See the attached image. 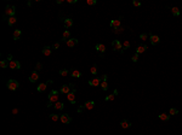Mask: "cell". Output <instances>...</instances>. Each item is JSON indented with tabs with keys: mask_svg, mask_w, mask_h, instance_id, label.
<instances>
[{
	"mask_svg": "<svg viewBox=\"0 0 182 135\" xmlns=\"http://www.w3.org/2000/svg\"><path fill=\"white\" fill-rule=\"evenodd\" d=\"M58 72H60V75H61V76H63V77H66V76L69 74V71H68V70H66V69H61Z\"/></svg>",
	"mask_w": 182,
	"mask_h": 135,
	"instance_id": "32",
	"label": "cell"
},
{
	"mask_svg": "<svg viewBox=\"0 0 182 135\" xmlns=\"http://www.w3.org/2000/svg\"><path fill=\"white\" fill-rule=\"evenodd\" d=\"M70 75H72L73 77H81V72H80L79 70H75V69L70 71Z\"/></svg>",
	"mask_w": 182,
	"mask_h": 135,
	"instance_id": "25",
	"label": "cell"
},
{
	"mask_svg": "<svg viewBox=\"0 0 182 135\" xmlns=\"http://www.w3.org/2000/svg\"><path fill=\"white\" fill-rule=\"evenodd\" d=\"M51 52H52V48H51L50 46H45V47L43 48V54H44V55H46V57H47V55H50V54H51Z\"/></svg>",
	"mask_w": 182,
	"mask_h": 135,
	"instance_id": "20",
	"label": "cell"
},
{
	"mask_svg": "<svg viewBox=\"0 0 182 135\" xmlns=\"http://www.w3.org/2000/svg\"><path fill=\"white\" fill-rule=\"evenodd\" d=\"M56 110H63V107H64V104L62 103V101H57V103H55V106H53Z\"/></svg>",
	"mask_w": 182,
	"mask_h": 135,
	"instance_id": "24",
	"label": "cell"
},
{
	"mask_svg": "<svg viewBox=\"0 0 182 135\" xmlns=\"http://www.w3.org/2000/svg\"><path fill=\"white\" fill-rule=\"evenodd\" d=\"M51 48H52V50H58V48H60V42H55V44L51 46Z\"/></svg>",
	"mask_w": 182,
	"mask_h": 135,
	"instance_id": "38",
	"label": "cell"
},
{
	"mask_svg": "<svg viewBox=\"0 0 182 135\" xmlns=\"http://www.w3.org/2000/svg\"><path fill=\"white\" fill-rule=\"evenodd\" d=\"M46 88H47V83H40L36 89H38V92H39V93H43V92H45V90H46Z\"/></svg>",
	"mask_w": 182,
	"mask_h": 135,
	"instance_id": "22",
	"label": "cell"
},
{
	"mask_svg": "<svg viewBox=\"0 0 182 135\" xmlns=\"http://www.w3.org/2000/svg\"><path fill=\"white\" fill-rule=\"evenodd\" d=\"M115 95H117V94H115V93H113V94H111V95L106 96L104 100H106V101H112V100H114V96H115Z\"/></svg>",
	"mask_w": 182,
	"mask_h": 135,
	"instance_id": "30",
	"label": "cell"
},
{
	"mask_svg": "<svg viewBox=\"0 0 182 135\" xmlns=\"http://www.w3.org/2000/svg\"><path fill=\"white\" fill-rule=\"evenodd\" d=\"M120 127L124 128V129H127V128H130L131 127V122L130 121H127V120H123L120 122Z\"/></svg>",
	"mask_w": 182,
	"mask_h": 135,
	"instance_id": "15",
	"label": "cell"
},
{
	"mask_svg": "<svg viewBox=\"0 0 182 135\" xmlns=\"http://www.w3.org/2000/svg\"><path fill=\"white\" fill-rule=\"evenodd\" d=\"M177 113H178V110H177V109L171 107V109L169 110V115H170V116H174V115H177Z\"/></svg>",
	"mask_w": 182,
	"mask_h": 135,
	"instance_id": "33",
	"label": "cell"
},
{
	"mask_svg": "<svg viewBox=\"0 0 182 135\" xmlns=\"http://www.w3.org/2000/svg\"><path fill=\"white\" fill-rule=\"evenodd\" d=\"M38 80H39V74H38V71L35 70V71H33V72L30 74V76H29V81L34 83V82H36Z\"/></svg>",
	"mask_w": 182,
	"mask_h": 135,
	"instance_id": "11",
	"label": "cell"
},
{
	"mask_svg": "<svg viewBox=\"0 0 182 135\" xmlns=\"http://www.w3.org/2000/svg\"><path fill=\"white\" fill-rule=\"evenodd\" d=\"M63 23H64V27H66V28H70V27L73 25V19H72V18H66Z\"/></svg>",
	"mask_w": 182,
	"mask_h": 135,
	"instance_id": "23",
	"label": "cell"
},
{
	"mask_svg": "<svg viewBox=\"0 0 182 135\" xmlns=\"http://www.w3.org/2000/svg\"><path fill=\"white\" fill-rule=\"evenodd\" d=\"M131 60H132V62H135V63H136V62L138 60V54H137V53H135V54L132 55V58H131Z\"/></svg>",
	"mask_w": 182,
	"mask_h": 135,
	"instance_id": "39",
	"label": "cell"
},
{
	"mask_svg": "<svg viewBox=\"0 0 182 135\" xmlns=\"http://www.w3.org/2000/svg\"><path fill=\"white\" fill-rule=\"evenodd\" d=\"M68 3H69V4H75L77 0H68Z\"/></svg>",
	"mask_w": 182,
	"mask_h": 135,
	"instance_id": "44",
	"label": "cell"
},
{
	"mask_svg": "<svg viewBox=\"0 0 182 135\" xmlns=\"http://www.w3.org/2000/svg\"><path fill=\"white\" fill-rule=\"evenodd\" d=\"M86 4H87V5H90V6H92V5H96V4H97V1H96V0H87Z\"/></svg>",
	"mask_w": 182,
	"mask_h": 135,
	"instance_id": "36",
	"label": "cell"
},
{
	"mask_svg": "<svg viewBox=\"0 0 182 135\" xmlns=\"http://www.w3.org/2000/svg\"><path fill=\"white\" fill-rule=\"evenodd\" d=\"M100 86H101L102 90H107V89H108V87H109V86H108V83H107V81H102Z\"/></svg>",
	"mask_w": 182,
	"mask_h": 135,
	"instance_id": "29",
	"label": "cell"
},
{
	"mask_svg": "<svg viewBox=\"0 0 182 135\" xmlns=\"http://www.w3.org/2000/svg\"><path fill=\"white\" fill-rule=\"evenodd\" d=\"M47 99H49L47 107H50L52 103H57V101H58V90H56V89L51 90L50 94H49V96H47Z\"/></svg>",
	"mask_w": 182,
	"mask_h": 135,
	"instance_id": "1",
	"label": "cell"
},
{
	"mask_svg": "<svg viewBox=\"0 0 182 135\" xmlns=\"http://www.w3.org/2000/svg\"><path fill=\"white\" fill-rule=\"evenodd\" d=\"M94 106H95V101H92V100H87V101L85 103V105H84V107H85L86 110H92Z\"/></svg>",
	"mask_w": 182,
	"mask_h": 135,
	"instance_id": "16",
	"label": "cell"
},
{
	"mask_svg": "<svg viewBox=\"0 0 182 135\" xmlns=\"http://www.w3.org/2000/svg\"><path fill=\"white\" fill-rule=\"evenodd\" d=\"M170 10H171V13H172L174 16H176V17H178V16H180V13H181L178 7H171Z\"/></svg>",
	"mask_w": 182,
	"mask_h": 135,
	"instance_id": "26",
	"label": "cell"
},
{
	"mask_svg": "<svg viewBox=\"0 0 182 135\" xmlns=\"http://www.w3.org/2000/svg\"><path fill=\"white\" fill-rule=\"evenodd\" d=\"M147 46H146V45H140L137 48H136V53L137 54H140V53H143V52H146V51H147Z\"/></svg>",
	"mask_w": 182,
	"mask_h": 135,
	"instance_id": "17",
	"label": "cell"
},
{
	"mask_svg": "<svg viewBox=\"0 0 182 135\" xmlns=\"http://www.w3.org/2000/svg\"><path fill=\"white\" fill-rule=\"evenodd\" d=\"M5 13H6L7 16H10V17H13V16L16 15V7H15V6L7 5L6 9H5Z\"/></svg>",
	"mask_w": 182,
	"mask_h": 135,
	"instance_id": "5",
	"label": "cell"
},
{
	"mask_svg": "<svg viewBox=\"0 0 182 135\" xmlns=\"http://www.w3.org/2000/svg\"><path fill=\"white\" fill-rule=\"evenodd\" d=\"M60 121H61L63 124H68V123H70V122H72V118H70V116H69V115L63 113V115H61V116H60Z\"/></svg>",
	"mask_w": 182,
	"mask_h": 135,
	"instance_id": "6",
	"label": "cell"
},
{
	"mask_svg": "<svg viewBox=\"0 0 182 135\" xmlns=\"http://www.w3.org/2000/svg\"><path fill=\"white\" fill-rule=\"evenodd\" d=\"M127 48H130V41H124L123 44V50H127Z\"/></svg>",
	"mask_w": 182,
	"mask_h": 135,
	"instance_id": "35",
	"label": "cell"
},
{
	"mask_svg": "<svg viewBox=\"0 0 182 135\" xmlns=\"http://www.w3.org/2000/svg\"><path fill=\"white\" fill-rule=\"evenodd\" d=\"M121 19H123V17H120L119 19H114V21H111V23H109V25H111L113 29L120 28V24H121Z\"/></svg>",
	"mask_w": 182,
	"mask_h": 135,
	"instance_id": "9",
	"label": "cell"
},
{
	"mask_svg": "<svg viewBox=\"0 0 182 135\" xmlns=\"http://www.w3.org/2000/svg\"><path fill=\"white\" fill-rule=\"evenodd\" d=\"M62 37H63V40H64V41H66V40L68 41V40H69V39H70V33H69L68 30H66V31L63 33V35H62Z\"/></svg>",
	"mask_w": 182,
	"mask_h": 135,
	"instance_id": "28",
	"label": "cell"
},
{
	"mask_svg": "<svg viewBox=\"0 0 182 135\" xmlns=\"http://www.w3.org/2000/svg\"><path fill=\"white\" fill-rule=\"evenodd\" d=\"M18 87H20V83H18L16 80L11 79V80L7 81V88H9L10 90H16Z\"/></svg>",
	"mask_w": 182,
	"mask_h": 135,
	"instance_id": "2",
	"label": "cell"
},
{
	"mask_svg": "<svg viewBox=\"0 0 182 135\" xmlns=\"http://www.w3.org/2000/svg\"><path fill=\"white\" fill-rule=\"evenodd\" d=\"M100 79H101V81H107V79H108V76H107V75H102V76L100 77Z\"/></svg>",
	"mask_w": 182,
	"mask_h": 135,
	"instance_id": "43",
	"label": "cell"
},
{
	"mask_svg": "<svg viewBox=\"0 0 182 135\" xmlns=\"http://www.w3.org/2000/svg\"><path fill=\"white\" fill-rule=\"evenodd\" d=\"M9 68L10 69H12V70H18V69H21V63L20 62H18V60H11L10 63H9Z\"/></svg>",
	"mask_w": 182,
	"mask_h": 135,
	"instance_id": "7",
	"label": "cell"
},
{
	"mask_svg": "<svg viewBox=\"0 0 182 135\" xmlns=\"http://www.w3.org/2000/svg\"><path fill=\"white\" fill-rule=\"evenodd\" d=\"M75 92L77 90H72L70 93L67 94V99L70 104H75Z\"/></svg>",
	"mask_w": 182,
	"mask_h": 135,
	"instance_id": "10",
	"label": "cell"
},
{
	"mask_svg": "<svg viewBox=\"0 0 182 135\" xmlns=\"http://www.w3.org/2000/svg\"><path fill=\"white\" fill-rule=\"evenodd\" d=\"M50 120L53 121V122H57V121L60 120V116L56 115V113H51V115H50Z\"/></svg>",
	"mask_w": 182,
	"mask_h": 135,
	"instance_id": "27",
	"label": "cell"
},
{
	"mask_svg": "<svg viewBox=\"0 0 182 135\" xmlns=\"http://www.w3.org/2000/svg\"><path fill=\"white\" fill-rule=\"evenodd\" d=\"M140 39H141V40H143V41H146V40L148 39V35L143 33V34H141V35H140Z\"/></svg>",
	"mask_w": 182,
	"mask_h": 135,
	"instance_id": "37",
	"label": "cell"
},
{
	"mask_svg": "<svg viewBox=\"0 0 182 135\" xmlns=\"http://www.w3.org/2000/svg\"><path fill=\"white\" fill-rule=\"evenodd\" d=\"M101 79L100 77H94V79H91V80H89V85L90 86H92V87H97V86H100L101 85Z\"/></svg>",
	"mask_w": 182,
	"mask_h": 135,
	"instance_id": "8",
	"label": "cell"
},
{
	"mask_svg": "<svg viewBox=\"0 0 182 135\" xmlns=\"http://www.w3.org/2000/svg\"><path fill=\"white\" fill-rule=\"evenodd\" d=\"M66 45L68 47H74V46L78 45V40H77V39H69L68 41H66Z\"/></svg>",
	"mask_w": 182,
	"mask_h": 135,
	"instance_id": "14",
	"label": "cell"
},
{
	"mask_svg": "<svg viewBox=\"0 0 182 135\" xmlns=\"http://www.w3.org/2000/svg\"><path fill=\"white\" fill-rule=\"evenodd\" d=\"M21 35H22V31H21V30H18V29H16V30L13 31V36H12V37H13V40H15V41H17L18 39L21 37Z\"/></svg>",
	"mask_w": 182,
	"mask_h": 135,
	"instance_id": "19",
	"label": "cell"
},
{
	"mask_svg": "<svg viewBox=\"0 0 182 135\" xmlns=\"http://www.w3.org/2000/svg\"><path fill=\"white\" fill-rule=\"evenodd\" d=\"M35 68H36V70H41V69H43V64H41V63H36V66H35Z\"/></svg>",
	"mask_w": 182,
	"mask_h": 135,
	"instance_id": "42",
	"label": "cell"
},
{
	"mask_svg": "<svg viewBox=\"0 0 182 135\" xmlns=\"http://www.w3.org/2000/svg\"><path fill=\"white\" fill-rule=\"evenodd\" d=\"M159 120L160 121H169V118H170V115L169 113H160L159 116Z\"/></svg>",
	"mask_w": 182,
	"mask_h": 135,
	"instance_id": "21",
	"label": "cell"
},
{
	"mask_svg": "<svg viewBox=\"0 0 182 135\" xmlns=\"http://www.w3.org/2000/svg\"><path fill=\"white\" fill-rule=\"evenodd\" d=\"M112 47H113V50H114V51L124 52V50H123V44H121L119 40H115V41H113V42H112Z\"/></svg>",
	"mask_w": 182,
	"mask_h": 135,
	"instance_id": "3",
	"label": "cell"
},
{
	"mask_svg": "<svg viewBox=\"0 0 182 135\" xmlns=\"http://www.w3.org/2000/svg\"><path fill=\"white\" fill-rule=\"evenodd\" d=\"M90 72L92 74V75H96V74H97V65H96V64L91 66V69H90Z\"/></svg>",
	"mask_w": 182,
	"mask_h": 135,
	"instance_id": "31",
	"label": "cell"
},
{
	"mask_svg": "<svg viewBox=\"0 0 182 135\" xmlns=\"http://www.w3.org/2000/svg\"><path fill=\"white\" fill-rule=\"evenodd\" d=\"M70 92H72V88H70L69 85H63L61 87V89H60V93H62V94H68Z\"/></svg>",
	"mask_w": 182,
	"mask_h": 135,
	"instance_id": "12",
	"label": "cell"
},
{
	"mask_svg": "<svg viewBox=\"0 0 182 135\" xmlns=\"http://www.w3.org/2000/svg\"><path fill=\"white\" fill-rule=\"evenodd\" d=\"M16 22H17L16 16H13V17H9V18H7V23H9V25H10V27H13V25L16 24Z\"/></svg>",
	"mask_w": 182,
	"mask_h": 135,
	"instance_id": "18",
	"label": "cell"
},
{
	"mask_svg": "<svg viewBox=\"0 0 182 135\" xmlns=\"http://www.w3.org/2000/svg\"><path fill=\"white\" fill-rule=\"evenodd\" d=\"M132 5H134V6H136V7H138V6H141V3H140V1H137V0H134V1H132Z\"/></svg>",
	"mask_w": 182,
	"mask_h": 135,
	"instance_id": "41",
	"label": "cell"
},
{
	"mask_svg": "<svg viewBox=\"0 0 182 135\" xmlns=\"http://www.w3.org/2000/svg\"><path fill=\"white\" fill-rule=\"evenodd\" d=\"M149 40H151V44H152V45H158V44H159V41H160V39H159V36H158V35H153V34H151V35H149Z\"/></svg>",
	"mask_w": 182,
	"mask_h": 135,
	"instance_id": "13",
	"label": "cell"
},
{
	"mask_svg": "<svg viewBox=\"0 0 182 135\" xmlns=\"http://www.w3.org/2000/svg\"><path fill=\"white\" fill-rule=\"evenodd\" d=\"M7 62H9V60H1V62H0V68H3V69L7 68V65H9Z\"/></svg>",
	"mask_w": 182,
	"mask_h": 135,
	"instance_id": "34",
	"label": "cell"
},
{
	"mask_svg": "<svg viewBox=\"0 0 182 135\" xmlns=\"http://www.w3.org/2000/svg\"><path fill=\"white\" fill-rule=\"evenodd\" d=\"M123 30H124V28H121V27H120V28H117V29H113V31H114L115 34H119V33H121Z\"/></svg>",
	"mask_w": 182,
	"mask_h": 135,
	"instance_id": "40",
	"label": "cell"
},
{
	"mask_svg": "<svg viewBox=\"0 0 182 135\" xmlns=\"http://www.w3.org/2000/svg\"><path fill=\"white\" fill-rule=\"evenodd\" d=\"M95 50L98 52L100 57H103V55H104V52H106V46H104L103 44H97V45L95 46Z\"/></svg>",
	"mask_w": 182,
	"mask_h": 135,
	"instance_id": "4",
	"label": "cell"
}]
</instances>
